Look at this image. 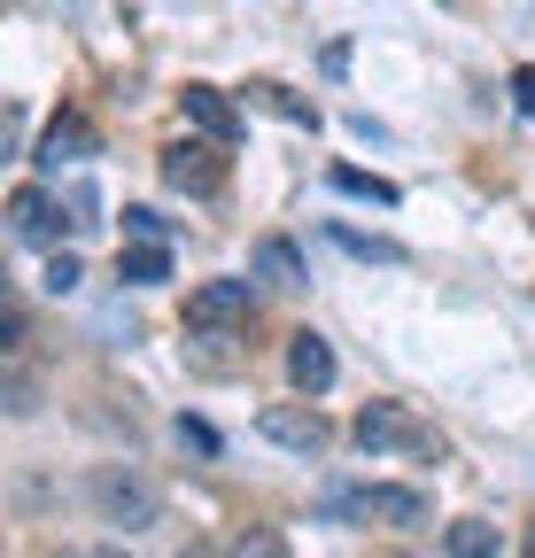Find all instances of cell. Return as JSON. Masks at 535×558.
Segmentation results:
<instances>
[{"label":"cell","mask_w":535,"mask_h":558,"mask_svg":"<svg viewBox=\"0 0 535 558\" xmlns=\"http://www.w3.org/2000/svg\"><path fill=\"white\" fill-rule=\"evenodd\" d=\"M86 497H94L101 527H124V535H141V527H156V512H163V497H156V481H148L141 465H94V481H86Z\"/></svg>","instance_id":"obj_1"},{"label":"cell","mask_w":535,"mask_h":558,"mask_svg":"<svg viewBox=\"0 0 535 558\" xmlns=\"http://www.w3.org/2000/svg\"><path fill=\"white\" fill-rule=\"evenodd\" d=\"M357 442L365 450H412V458H442V442L420 427V418L404 403H365L357 411Z\"/></svg>","instance_id":"obj_2"},{"label":"cell","mask_w":535,"mask_h":558,"mask_svg":"<svg viewBox=\"0 0 535 558\" xmlns=\"http://www.w3.org/2000/svg\"><path fill=\"white\" fill-rule=\"evenodd\" d=\"M256 435L280 442V450L318 458V450H326V418H318V403H264V411H256Z\"/></svg>","instance_id":"obj_3"},{"label":"cell","mask_w":535,"mask_h":558,"mask_svg":"<svg viewBox=\"0 0 535 558\" xmlns=\"http://www.w3.org/2000/svg\"><path fill=\"white\" fill-rule=\"evenodd\" d=\"M248 318V279H210V288L186 295V326H241Z\"/></svg>","instance_id":"obj_4"},{"label":"cell","mask_w":535,"mask_h":558,"mask_svg":"<svg viewBox=\"0 0 535 558\" xmlns=\"http://www.w3.org/2000/svg\"><path fill=\"white\" fill-rule=\"evenodd\" d=\"M163 179L186 186V194H218V186H226V163H218L210 148H186V140H171V148H163Z\"/></svg>","instance_id":"obj_5"},{"label":"cell","mask_w":535,"mask_h":558,"mask_svg":"<svg viewBox=\"0 0 535 558\" xmlns=\"http://www.w3.org/2000/svg\"><path fill=\"white\" fill-rule=\"evenodd\" d=\"M357 520L420 527V520H427V497H420V488H365V497H357Z\"/></svg>","instance_id":"obj_6"},{"label":"cell","mask_w":535,"mask_h":558,"mask_svg":"<svg viewBox=\"0 0 535 558\" xmlns=\"http://www.w3.org/2000/svg\"><path fill=\"white\" fill-rule=\"evenodd\" d=\"M9 233H16L24 248L54 241V209H47V194H39V186H16V202H9Z\"/></svg>","instance_id":"obj_7"},{"label":"cell","mask_w":535,"mask_h":558,"mask_svg":"<svg viewBox=\"0 0 535 558\" xmlns=\"http://www.w3.org/2000/svg\"><path fill=\"white\" fill-rule=\"evenodd\" d=\"M288 373H295V388H303V396L333 388V349H326L318 333H295V349H288Z\"/></svg>","instance_id":"obj_8"},{"label":"cell","mask_w":535,"mask_h":558,"mask_svg":"<svg viewBox=\"0 0 535 558\" xmlns=\"http://www.w3.org/2000/svg\"><path fill=\"white\" fill-rule=\"evenodd\" d=\"M94 148V132L78 124V117H54L47 124V140H39V171H62V163H78Z\"/></svg>","instance_id":"obj_9"},{"label":"cell","mask_w":535,"mask_h":558,"mask_svg":"<svg viewBox=\"0 0 535 558\" xmlns=\"http://www.w3.org/2000/svg\"><path fill=\"white\" fill-rule=\"evenodd\" d=\"M179 101H186V117H194V124H203L210 140H233V132H241V117H233V101H226L218 86H186Z\"/></svg>","instance_id":"obj_10"},{"label":"cell","mask_w":535,"mask_h":558,"mask_svg":"<svg viewBox=\"0 0 535 558\" xmlns=\"http://www.w3.org/2000/svg\"><path fill=\"white\" fill-rule=\"evenodd\" d=\"M117 279H132V288H156V279H171V248H156V241L124 248V256H117Z\"/></svg>","instance_id":"obj_11"},{"label":"cell","mask_w":535,"mask_h":558,"mask_svg":"<svg viewBox=\"0 0 535 558\" xmlns=\"http://www.w3.org/2000/svg\"><path fill=\"white\" fill-rule=\"evenodd\" d=\"M326 241H333V248H350V256H365V264H404V248H396L388 233H357V226H326Z\"/></svg>","instance_id":"obj_12"},{"label":"cell","mask_w":535,"mask_h":558,"mask_svg":"<svg viewBox=\"0 0 535 558\" xmlns=\"http://www.w3.org/2000/svg\"><path fill=\"white\" fill-rule=\"evenodd\" d=\"M442 550H450V558H497V527H489V520H458V527L442 535Z\"/></svg>","instance_id":"obj_13"},{"label":"cell","mask_w":535,"mask_h":558,"mask_svg":"<svg viewBox=\"0 0 535 558\" xmlns=\"http://www.w3.org/2000/svg\"><path fill=\"white\" fill-rule=\"evenodd\" d=\"M248 101H264V109L288 117V124H318V109H311V101H295V94H288V86H272V78H256V86H248Z\"/></svg>","instance_id":"obj_14"},{"label":"cell","mask_w":535,"mask_h":558,"mask_svg":"<svg viewBox=\"0 0 535 558\" xmlns=\"http://www.w3.org/2000/svg\"><path fill=\"white\" fill-rule=\"evenodd\" d=\"M256 264H264V279H280V288H295V279H303V256H295L288 241H264Z\"/></svg>","instance_id":"obj_15"},{"label":"cell","mask_w":535,"mask_h":558,"mask_svg":"<svg viewBox=\"0 0 535 558\" xmlns=\"http://www.w3.org/2000/svg\"><path fill=\"white\" fill-rule=\"evenodd\" d=\"M333 186H342V194H365V202H380V209L396 202V186H388V179H373V171H357V163L333 171Z\"/></svg>","instance_id":"obj_16"},{"label":"cell","mask_w":535,"mask_h":558,"mask_svg":"<svg viewBox=\"0 0 535 558\" xmlns=\"http://www.w3.org/2000/svg\"><path fill=\"white\" fill-rule=\"evenodd\" d=\"M71 226H78V233H94V226H101V202H94V186H71Z\"/></svg>","instance_id":"obj_17"},{"label":"cell","mask_w":535,"mask_h":558,"mask_svg":"<svg viewBox=\"0 0 535 558\" xmlns=\"http://www.w3.org/2000/svg\"><path fill=\"white\" fill-rule=\"evenodd\" d=\"M78 279H86V271H78V256H54V264H47V295H71Z\"/></svg>","instance_id":"obj_18"},{"label":"cell","mask_w":535,"mask_h":558,"mask_svg":"<svg viewBox=\"0 0 535 558\" xmlns=\"http://www.w3.org/2000/svg\"><path fill=\"white\" fill-rule=\"evenodd\" d=\"M124 233H132V241H156V248H163V218H156V209H124Z\"/></svg>","instance_id":"obj_19"},{"label":"cell","mask_w":535,"mask_h":558,"mask_svg":"<svg viewBox=\"0 0 535 558\" xmlns=\"http://www.w3.org/2000/svg\"><path fill=\"white\" fill-rule=\"evenodd\" d=\"M241 558H288V543H280V535H272V527H256V535H248V543H241Z\"/></svg>","instance_id":"obj_20"},{"label":"cell","mask_w":535,"mask_h":558,"mask_svg":"<svg viewBox=\"0 0 535 558\" xmlns=\"http://www.w3.org/2000/svg\"><path fill=\"white\" fill-rule=\"evenodd\" d=\"M179 442H194V450H218V435L203 427V418H179Z\"/></svg>","instance_id":"obj_21"},{"label":"cell","mask_w":535,"mask_h":558,"mask_svg":"<svg viewBox=\"0 0 535 558\" xmlns=\"http://www.w3.org/2000/svg\"><path fill=\"white\" fill-rule=\"evenodd\" d=\"M512 94H520V109L535 117V70H512Z\"/></svg>","instance_id":"obj_22"},{"label":"cell","mask_w":535,"mask_h":558,"mask_svg":"<svg viewBox=\"0 0 535 558\" xmlns=\"http://www.w3.org/2000/svg\"><path fill=\"white\" fill-rule=\"evenodd\" d=\"M179 558H218V550H210V543H186V550H179Z\"/></svg>","instance_id":"obj_23"},{"label":"cell","mask_w":535,"mask_h":558,"mask_svg":"<svg viewBox=\"0 0 535 558\" xmlns=\"http://www.w3.org/2000/svg\"><path fill=\"white\" fill-rule=\"evenodd\" d=\"M94 558H124V550H94Z\"/></svg>","instance_id":"obj_24"},{"label":"cell","mask_w":535,"mask_h":558,"mask_svg":"<svg viewBox=\"0 0 535 558\" xmlns=\"http://www.w3.org/2000/svg\"><path fill=\"white\" fill-rule=\"evenodd\" d=\"M396 558H404V550H396Z\"/></svg>","instance_id":"obj_25"}]
</instances>
